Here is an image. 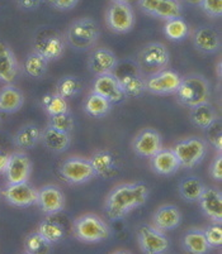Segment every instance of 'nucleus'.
<instances>
[{
    "label": "nucleus",
    "mask_w": 222,
    "mask_h": 254,
    "mask_svg": "<svg viewBox=\"0 0 222 254\" xmlns=\"http://www.w3.org/2000/svg\"><path fill=\"white\" fill-rule=\"evenodd\" d=\"M18 73V62L14 52L6 43L0 42V81L10 84Z\"/></svg>",
    "instance_id": "24"
},
{
    "label": "nucleus",
    "mask_w": 222,
    "mask_h": 254,
    "mask_svg": "<svg viewBox=\"0 0 222 254\" xmlns=\"http://www.w3.org/2000/svg\"><path fill=\"white\" fill-rule=\"evenodd\" d=\"M41 139H42L46 148H48L52 152H56V153H62V152L66 151L71 143L70 134L51 128V127H47L42 131Z\"/></svg>",
    "instance_id": "27"
},
{
    "label": "nucleus",
    "mask_w": 222,
    "mask_h": 254,
    "mask_svg": "<svg viewBox=\"0 0 222 254\" xmlns=\"http://www.w3.org/2000/svg\"><path fill=\"white\" fill-rule=\"evenodd\" d=\"M101 34L98 23L92 18H80L69 25L66 31V41L75 50L85 51L93 47Z\"/></svg>",
    "instance_id": "4"
},
{
    "label": "nucleus",
    "mask_w": 222,
    "mask_h": 254,
    "mask_svg": "<svg viewBox=\"0 0 222 254\" xmlns=\"http://www.w3.org/2000/svg\"><path fill=\"white\" fill-rule=\"evenodd\" d=\"M186 1H188V3H191V4H197V5H198V3H200V0H186Z\"/></svg>",
    "instance_id": "49"
},
{
    "label": "nucleus",
    "mask_w": 222,
    "mask_h": 254,
    "mask_svg": "<svg viewBox=\"0 0 222 254\" xmlns=\"http://www.w3.org/2000/svg\"><path fill=\"white\" fill-rule=\"evenodd\" d=\"M113 75L117 78L124 96L138 98L145 91V76L138 68L137 64H128V61L117 64Z\"/></svg>",
    "instance_id": "6"
},
{
    "label": "nucleus",
    "mask_w": 222,
    "mask_h": 254,
    "mask_svg": "<svg viewBox=\"0 0 222 254\" xmlns=\"http://www.w3.org/2000/svg\"><path fill=\"white\" fill-rule=\"evenodd\" d=\"M73 234L83 243H99L111 237V229L103 218L93 212H88L75 219L73 224Z\"/></svg>",
    "instance_id": "2"
},
{
    "label": "nucleus",
    "mask_w": 222,
    "mask_h": 254,
    "mask_svg": "<svg viewBox=\"0 0 222 254\" xmlns=\"http://www.w3.org/2000/svg\"><path fill=\"white\" fill-rule=\"evenodd\" d=\"M37 204L46 215H56L65 209V196L55 185H46L38 190Z\"/></svg>",
    "instance_id": "17"
},
{
    "label": "nucleus",
    "mask_w": 222,
    "mask_h": 254,
    "mask_svg": "<svg viewBox=\"0 0 222 254\" xmlns=\"http://www.w3.org/2000/svg\"><path fill=\"white\" fill-rule=\"evenodd\" d=\"M133 0H111V3H121V4H129L132 3Z\"/></svg>",
    "instance_id": "47"
},
{
    "label": "nucleus",
    "mask_w": 222,
    "mask_h": 254,
    "mask_svg": "<svg viewBox=\"0 0 222 254\" xmlns=\"http://www.w3.org/2000/svg\"><path fill=\"white\" fill-rule=\"evenodd\" d=\"M113 254H131V253H129V252H127V251H117V252H114Z\"/></svg>",
    "instance_id": "48"
},
{
    "label": "nucleus",
    "mask_w": 222,
    "mask_h": 254,
    "mask_svg": "<svg viewBox=\"0 0 222 254\" xmlns=\"http://www.w3.org/2000/svg\"><path fill=\"white\" fill-rule=\"evenodd\" d=\"M210 176L215 181H221L222 180V157L221 153L217 154L210 166Z\"/></svg>",
    "instance_id": "43"
},
{
    "label": "nucleus",
    "mask_w": 222,
    "mask_h": 254,
    "mask_svg": "<svg viewBox=\"0 0 222 254\" xmlns=\"http://www.w3.org/2000/svg\"><path fill=\"white\" fill-rule=\"evenodd\" d=\"M117 64H118V60L112 51L108 48H97L90 53L88 67H89L90 72L101 76L113 73Z\"/></svg>",
    "instance_id": "19"
},
{
    "label": "nucleus",
    "mask_w": 222,
    "mask_h": 254,
    "mask_svg": "<svg viewBox=\"0 0 222 254\" xmlns=\"http://www.w3.org/2000/svg\"><path fill=\"white\" fill-rule=\"evenodd\" d=\"M182 76L173 70L160 71L158 73L145 77V90L154 95H168L174 94L179 87Z\"/></svg>",
    "instance_id": "12"
},
{
    "label": "nucleus",
    "mask_w": 222,
    "mask_h": 254,
    "mask_svg": "<svg viewBox=\"0 0 222 254\" xmlns=\"http://www.w3.org/2000/svg\"><path fill=\"white\" fill-rule=\"evenodd\" d=\"M32 172V163L28 156L23 152L9 154L6 168L4 171L8 184H19L28 181Z\"/></svg>",
    "instance_id": "15"
},
{
    "label": "nucleus",
    "mask_w": 222,
    "mask_h": 254,
    "mask_svg": "<svg viewBox=\"0 0 222 254\" xmlns=\"http://www.w3.org/2000/svg\"><path fill=\"white\" fill-rule=\"evenodd\" d=\"M20 9L23 10H36L40 6L42 0H15Z\"/></svg>",
    "instance_id": "45"
},
{
    "label": "nucleus",
    "mask_w": 222,
    "mask_h": 254,
    "mask_svg": "<svg viewBox=\"0 0 222 254\" xmlns=\"http://www.w3.org/2000/svg\"><path fill=\"white\" fill-rule=\"evenodd\" d=\"M151 166L156 173L169 176L179 170L180 163L173 149L161 148L158 153L151 157Z\"/></svg>",
    "instance_id": "25"
},
{
    "label": "nucleus",
    "mask_w": 222,
    "mask_h": 254,
    "mask_svg": "<svg viewBox=\"0 0 222 254\" xmlns=\"http://www.w3.org/2000/svg\"><path fill=\"white\" fill-rule=\"evenodd\" d=\"M9 154L5 152L0 151V173H4L6 168V163H8Z\"/></svg>",
    "instance_id": "46"
},
{
    "label": "nucleus",
    "mask_w": 222,
    "mask_h": 254,
    "mask_svg": "<svg viewBox=\"0 0 222 254\" xmlns=\"http://www.w3.org/2000/svg\"><path fill=\"white\" fill-rule=\"evenodd\" d=\"M24 104L23 92L13 85H6L0 90V113L11 114L20 109Z\"/></svg>",
    "instance_id": "26"
},
{
    "label": "nucleus",
    "mask_w": 222,
    "mask_h": 254,
    "mask_svg": "<svg viewBox=\"0 0 222 254\" xmlns=\"http://www.w3.org/2000/svg\"><path fill=\"white\" fill-rule=\"evenodd\" d=\"M173 152L179 161L180 167L183 166V167L191 168L202 161L206 152H207V145H206L205 140L191 137L179 140L174 145Z\"/></svg>",
    "instance_id": "10"
},
{
    "label": "nucleus",
    "mask_w": 222,
    "mask_h": 254,
    "mask_svg": "<svg viewBox=\"0 0 222 254\" xmlns=\"http://www.w3.org/2000/svg\"><path fill=\"white\" fill-rule=\"evenodd\" d=\"M4 198L13 206L28 207L37 204L38 190L28 181L19 184H8L3 192Z\"/></svg>",
    "instance_id": "14"
},
{
    "label": "nucleus",
    "mask_w": 222,
    "mask_h": 254,
    "mask_svg": "<svg viewBox=\"0 0 222 254\" xmlns=\"http://www.w3.org/2000/svg\"><path fill=\"white\" fill-rule=\"evenodd\" d=\"M41 134H42V131H41L40 127L32 123L25 124L15 133L14 144L18 148L31 149L41 139Z\"/></svg>",
    "instance_id": "29"
},
{
    "label": "nucleus",
    "mask_w": 222,
    "mask_h": 254,
    "mask_svg": "<svg viewBox=\"0 0 222 254\" xmlns=\"http://www.w3.org/2000/svg\"><path fill=\"white\" fill-rule=\"evenodd\" d=\"M80 87H82V84L79 78L71 75L64 76L57 82L56 94L65 100H68V99H73L80 91Z\"/></svg>",
    "instance_id": "37"
},
{
    "label": "nucleus",
    "mask_w": 222,
    "mask_h": 254,
    "mask_svg": "<svg viewBox=\"0 0 222 254\" xmlns=\"http://www.w3.org/2000/svg\"><path fill=\"white\" fill-rule=\"evenodd\" d=\"M33 48V52L40 55L47 62L56 61L64 55L65 43L61 36L56 32L43 31L34 39Z\"/></svg>",
    "instance_id": "13"
},
{
    "label": "nucleus",
    "mask_w": 222,
    "mask_h": 254,
    "mask_svg": "<svg viewBox=\"0 0 222 254\" xmlns=\"http://www.w3.org/2000/svg\"><path fill=\"white\" fill-rule=\"evenodd\" d=\"M163 148V138L158 130L146 128L141 130L132 142V149L141 157L151 158Z\"/></svg>",
    "instance_id": "16"
},
{
    "label": "nucleus",
    "mask_w": 222,
    "mask_h": 254,
    "mask_svg": "<svg viewBox=\"0 0 222 254\" xmlns=\"http://www.w3.org/2000/svg\"><path fill=\"white\" fill-rule=\"evenodd\" d=\"M93 92L107 99L111 104H118L126 99L117 78L113 73L97 76L93 84Z\"/></svg>",
    "instance_id": "18"
},
{
    "label": "nucleus",
    "mask_w": 222,
    "mask_h": 254,
    "mask_svg": "<svg viewBox=\"0 0 222 254\" xmlns=\"http://www.w3.org/2000/svg\"><path fill=\"white\" fill-rule=\"evenodd\" d=\"M42 104L50 117L69 112L68 103L57 94H46L42 98Z\"/></svg>",
    "instance_id": "38"
},
{
    "label": "nucleus",
    "mask_w": 222,
    "mask_h": 254,
    "mask_svg": "<svg viewBox=\"0 0 222 254\" xmlns=\"http://www.w3.org/2000/svg\"><path fill=\"white\" fill-rule=\"evenodd\" d=\"M135 11L129 4L111 3L106 10V24L114 33H127L135 27Z\"/></svg>",
    "instance_id": "8"
},
{
    "label": "nucleus",
    "mask_w": 222,
    "mask_h": 254,
    "mask_svg": "<svg viewBox=\"0 0 222 254\" xmlns=\"http://www.w3.org/2000/svg\"><path fill=\"white\" fill-rule=\"evenodd\" d=\"M50 1L55 9L61 11L71 10L79 3V0H50Z\"/></svg>",
    "instance_id": "44"
},
{
    "label": "nucleus",
    "mask_w": 222,
    "mask_h": 254,
    "mask_svg": "<svg viewBox=\"0 0 222 254\" xmlns=\"http://www.w3.org/2000/svg\"><path fill=\"white\" fill-rule=\"evenodd\" d=\"M47 64L48 62L43 57H41L40 55H37L36 52H32L25 57L23 68H24L25 73L31 76V77L40 78L47 71Z\"/></svg>",
    "instance_id": "34"
},
{
    "label": "nucleus",
    "mask_w": 222,
    "mask_h": 254,
    "mask_svg": "<svg viewBox=\"0 0 222 254\" xmlns=\"http://www.w3.org/2000/svg\"><path fill=\"white\" fill-rule=\"evenodd\" d=\"M191 120L192 123L197 127V128L206 130V129L210 128L216 120H219V118H217V113L216 110H215L214 106L210 103H205L192 108Z\"/></svg>",
    "instance_id": "28"
},
{
    "label": "nucleus",
    "mask_w": 222,
    "mask_h": 254,
    "mask_svg": "<svg viewBox=\"0 0 222 254\" xmlns=\"http://www.w3.org/2000/svg\"><path fill=\"white\" fill-rule=\"evenodd\" d=\"M149 197V186L143 182L119 184L108 193L104 210L112 221L121 220L129 211L137 209L146 202Z\"/></svg>",
    "instance_id": "1"
},
{
    "label": "nucleus",
    "mask_w": 222,
    "mask_h": 254,
    "mask_svg": "<svg viewBox=\"0 0 222 254\" xmlns=\"http://www.w3.org/2000/svg\"><path fill=\"white\" fill-rule=\"evenodd\" d=\"M37 232L40 233V234L47 240L48 243L51 244L59 243V242H61L65 237L64 226H62L59 221L54 220V219H45V220L40 224Z\"/></svg>",
    "instance_id": "33"
},
{
    "label": "nucleus",
    "mask_w": 222,
    "mask_h": 254,
    "mask_svg": "<svg viewBox=\"0 0 222 254\" xmlns=\"http://www.w3.org/2000/svg\"><path fill=\"white\" fill-rule=\"evenodd\" d=\"M192 43L194 48L206 55L219 52L221 48V38L215 29L210 27H198L192 33Z\"/></svg>",
    "instance_id": "20"
},
{
    "label": "nucleus",
    "mask_w": 222,
    "mask_h": 254,
    "mask_svg": "<svg viewBox=\"0 0 222 254\" xmlns=\"http://www.w3.org/2000/svg\"><path fill=\"white\" fill-rule=\"evenodd\" d=\"M151 221V225H154L156 229L161 232H169L178 228L182 223V212L175 205H161L154 212Z\"/></svg>",
    "instance_id": "21"
},
{
    "label": "nucleus",
    "mask_w": 222,
    "mask_h": 254,
    "mask_svg": "<svg viewBox=\"0 0 222 254\" xmlns=\"http://www.w3.org/2000/svg\"><path fill=\"white\" fill-rule=\"evenodd\" d=\"M170 61V53L161 42H150L141 48L137 66L143 76H150L165 70Z\"/></svg>",
    "instance_id": "5"
},
{
    "label": "nucleus",
    "mask_w": 222,
    "mask_h": 254,
    "mask_svg": "<svg viewBox=\"0 0 222 254\" xmlns=\"http://www.w3.org/2000/svg\"><path fill=\"white\" fill-rule=\"evenodd\" d=\"M203 234H205L208 246L211 247V248H217V247L222 244V229L220 224L214 223L212 225L207 226L203 230Z\"/></svg>",
    "instance_id": "40"
},
{
    "label": "nucleus",
    "mask_w": 222,
    "mask_h": 254,
    "mask_svg": "<svg viewBox=\"0 0 222 254\" xmlns=\"http://www.w3.org/2000/svg\"><path fill=\"white\" fill-rule=\"evenodd\" d=\"M60 175L68 184L80 185L96 177L89 158L69 157L60 166Z\"/></svg>",
    "instance_id": "9"
},
{
    "label": "nucleus",
    "mask_w": 222,
    "mask_h": 254,
    "mask_svg": "<svg viewBox=\"0 0 222 254\" xmlns=\"http://www.w3.org/2000/svg\"><path fill=\"white\" fill-rule=\"evenodd\" d=\"M206 134H207V140L212 147L217 149L219 153H221L222 149V130H221V123L219 120H216L210 128L206 129Z\"/></svg>",
    "instance_id": "41"
},
{
    "label": "nucleus",
    "mask_w": 222,
    "mask_h": 254,
    "mask_svg": "<svg viewBox=\"0 0 222 254\" xmlns=\"http://www.w3.org/2000/svg\"><path fill=\"white\" fill-rule=\"evenodd\" d=\"M89 162L93 167L96 176L103 179H112L118 172V163L114 154L110 151H98L89 158Z\"/></svg>",
    "instance_id": "23"
},
{
    "label": "nucleus",
    "mask_w": 222,
    "mask_h": 254,
    "mask_svg": "<svg viewBox=\"0 0 222 254\" xmlns=\"http://www.w3.org/2000/svg\"><path fill=\"white\" fill-rule=\"evenodd\" d=\"M200 205L207 218L214 223L220 224L222 221V193L215 187H205L200 197Z\"/></svg>",
    "instance_id": "22"
},
{
    "label": "nucleus",
    "mask_w": 222,
    "mask_h": 254,
    "mask_svg": "<svg viewBox=\"0 0 222 254\" xmlns=\"http://www.w3.org/2000/svg\"><path fill=\"white\" fill-rule=\"evenodd\" d=\"M198 6L210 18H220L222 15V0H200Z\"/></svg>",
    "instance_id": "42"
},
{
    "label": "nucleus",
    "mask_w": 222,
    "mask_h": 254,
    "mask_svg": "<svg viewBox=\"0 0 222 254\" xmlns=\"http://www.w3.org/2000/svg\"><path fill=\"white\" fill-rule=\"evenodd\" d=\"M183 246L187 252L191 254H207L211 251V247L208 246L203 230L191 229L183 238Z\"/></svg>",
    "instance_id": "30"
},
{
    "label": "nucleus",
    "mask_w": 222,
    "mask_h": 254,
    "mask_svg": "<svg viewBox=\"0 0 222 254\" xmlns=\"http://www.w3.org/2000/svg\"><path fill=\"white\" fill-rule=\"evenodd\" d=\"M177 98L179 103L188 108L210 103L211 98V86L207 78L201 75H189L180 81L177 90Z\"/></svg>",
    "instance_id": "3"
},
{
    "label": "nucleus",
    "mask_w": 222,
    "mask_h": 254,
    "mask_svg": "<svg viewBox=\"0 0 222 254\" xmlns=\"http://www.w3.org/2000/svg\"><path fill=\"white\" fill-rule=\"evenodd\" d=\"M179 195L188 202L198 201L205 190V185L198 177H188L179 184Z\"/></svg>",
    "instance_id": "31"
},
{
    "label": "nucleus",
    "mask_w": 222,
    "mask_h": 254,
    "mask_svg": "<svg viewBox=\"0 0 222 254\" xmlns=\"http://www.w3.org/2000/svg\"><path fill=\"white\" fill-rule=\"evenodd\" d=\"M137 5L145 14L164 20L180 18L183 11L179 0H137Z\"/></svg>",
    "instance_id": "11"
},
{
    "label": "nucleus",
    "mask_w": 222,
    "mask_h": 254,
    "mask_svg": "<svg viewBox=\"0 0 222 254\" xmlns=\"http://www.w3.org/2000/svg\"><path fill=\"white\" fill-rule=\"evenodd\" d=\"M51 246L47 240L38 232L29 233L24 239L25 253L28 254H48L51 252Z\"/></svg>",
    "instance_id": "35"
},
{
    "label": "nucleus",
    "mask_w": 222,
    "mask_h": 254,
    "mask_svg": "<svg viewBox=\"0 0 222 254\" xmlns=\"http://www.w3.org/2000/svg\"><path fill=\"white\" fill-rule=\"evenodd\" d=\"M24 254H28V253H24Z\"/></svg>",
    "instance_id": "50"
},
{
    "label": "nucleus",
    "mask_w": 222,
    "mask_h": 254,
    "mask_svg": "<svg viewBox=\"0 0 222 254\" xmlns=\"http://www.w3.org/2000/svg\"><path fill=\"white\" fill-rule=\"evenodd\" d=\"M137 243L143 254H164L170 246L164 232L151 224H141L138 226Z\"/></svg>",
    "instance_id": "7"
},
{
    "label": "nucleus",
    "mask_w": 222,
    "mask_h": 254,
    "mask_svg": "<svg viewBox=\"0 0 222 254\" xmlns=\"http://www.w3.org/2000/svg\"><path fill=\"white\" fill-rule=\"evenodd\" d=\"M48 127L70 134L74 129L73 115L70 114V112L62 113V114H57V115H52V117H50Z\"/></svg>",
    "instance_id": "39"
},
{
    "label": "nucleus",
    "mask_w": 222,
    "mask_h": 254,
    "mask_svg": "<svg viewBox=\"0 0 222 254\" xmlns=\"http://www.w3.org/2000/svg\"><path fill=\"white\" fill-rule=\"evenodd\" d=\"M111 108H112V104L96 92L89 94L84 101V110L93 118H102L107 115Z\"/></svg>",
    "instance_id": "32"
},
{
    "label": "nucleus",
    "mask_w": 222,
    "mask_h": 254,
    "mask_svg": "<svg viewBox=\"0 0 222 254\" xmlns=\"http://www.w3.org/2000/svg\"><path fill=\"white\" fill-rule=\"evenodd\" d=\"M189 33V27L182 18H174L165 22L164 25V34L168 39L172 41H182Z\"/></svg>",
    "instance_id": "36"
}]
</instances>
